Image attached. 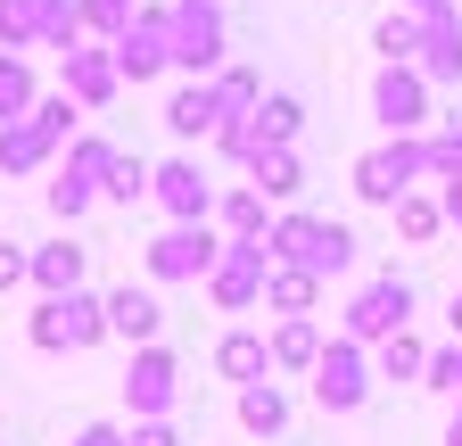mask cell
<instances>
[{
	"instance_id": "484cf974",
	"label": "cell",
	"mask_w": 462,
	"mask_h": 446,
	"mask_svg": "<svg viewBox=\"0 0 462 446\" xmlns=\"http://www.w3.org/2000/svg\"><path fill=\"white\" fill-rule=\"evenodd\" d=\"M58 0H0V50H42Z\"/></svg>"
},
{
	"instance_id": "9c48e42d",
	"label": "cell",
	"mask_w": 462,
	"mask_h": 446,
	"mask_svg": "<svg viewBox=\"0 0 462 446\" xmlns=\"http://www.w3.org/2000/svg\"><path fill=\"white\" fill-rule=\"evenodd\" d=\"M173 397H182V356H173L165 339L133 348V364H125V405H133V422L173 413Z\"/></svg>"
},
{
	"instance_id": "4dcf8cb0",
	"label": "cell",
	"mask_w": 462,
	"mask_h": 446,
	"mask_svg": "<svg viewBox=\"0 0 462 446\" xmlns=\"http://www.w3.org/2000/svg\"><path fill=\"white\" fill-rule=\"evenodd\" d=\"M149 174H157L149 157L116 149V165H107V190H99V199H116V207H141V199H149Z\"/></svg>"
},
{
	"instance_id": "603a6c76",
	"label": "cell",
	"mask_w": 462,
	"mask_h": 446,
	"mask_svg": "<svg viewBox=\"0 0 462 446\" xmlns=\"http://www.w3.org/2000/svg\"><path fill=\"white\" fill-rule=\"evenodd\" d=\"M322 356V322L314 314H281L273 322V372H314Z\"/></svg>"
},
{
	"instance_id": "74e56055",
	"label": "cell",
	"mask_w": 462,
	"mask_h": 446,
	"mask_svg": "<svg viewBox=\"0 0 462 446\" xmlns=\"http://www.w3.org/2000/svg\"><path fill=\"white\" fill-rule=\"evenodd\" d=\"M17 282H33V248L0 240V290H17Z\"/></svg>"
},
{
	"instance_id": "d590c367",
	"label": "cell",
	"mask_w": 462,
	"mask_h": 446,
	"mask_svg": "<svg viewBox=\"0 0 462 446\" xmlns=\"http://www.w3.org/2000/svg\"><path fill=\"white\" fill-rule=\"evenodd\" d=\"M430 174L438 182H462V116H446V133L430 141Z\"/></svg>"
},
{
	"instance_id": "52a82bcc",
	"label": "cell",
	"mask_w": 462,
	"mask_h": 446,
	"mask_svg": "<svg viewBox=\"0 0 462 446\" xmlns=\"http://www.w3.org/2000/svg\"><path fill=\"white\" fill-rule=\"evenodd\" d=\"M372 356H364V339H346V330H338V339H322V356H314V405L322 413H356L364 397H372Z\"/></svg>"
},
{
	"instance_id": "2e32d148",
	"label": "cell",
	"mask_w": 462,
	"mask_h": 446,
	"mask_svg": "<svg viewBox=\"0 0 462 446\" xmlns=\"http://www.w3.org/2000/svg\"><path fill=\"white\" fill-rule=\"evenodd\" d=\"M430 83H462V9H438L421 17V59H413Z\"/></svg>"
},
{
	"instance_id": "ab89813d",
	"label": "cell",
	"mask_w": 462,
	"mask_h": 446,
	"mask_svg": "<svg viewBox=\"0 0 462 446\" xmlns=\"http://www.w3.org/2000/svg\"><path fill=\"white\" fill-rule=\"evenodd\" d=\"M133 446H182V438H173V422L157 413V422H133Z\"/></svg>"
},
{
	"instance_id": "8d00e7d4",
	"label": "cell",
	"mask_w": 462,
	"mask_h": 446,
	"mask_svg": "<svg viewBox=\"0 0 462 446\" xmlns=\"http://www.w3.org/2000/svg\"><path fill=\"white\" fill-rule=\"evenodd\" d=\"M33 116H42V125H50L58 141H75V125H83V107H75L67 91H42V99H33Z\"/></svg>"
},
{
	"instance_id": "b9f144b4",
	"label": "cell",
	"mask_w": 462,
	"mask_h": 446,
	"mask_svg": "<svg viewBox=\"0 0 462 446\" xmlns=\"http://www.w3.org/2000/svg\"><path fill=\"white\" fill-rule=\"evenodd\" d=\"M446 446H462V405H454V422H446Z\"/></svg>"
},
{
	"instance_id": "5b68a950",
	"label": "cell",
	"mask_w": 462,
	"mask_h": 446,
	"mask_svg": "<svg viewBox=\"0 0 462 446\" xmlns=\"http://www.w3.org/2000/svg\"><path fill=\"white\" fill-rule=\"evenodd\" d=\"M107 165H116V141L75 133V141H67V157H58V174H50V190H42V199H50V215H58V223H75V215L107 190Z\"/></svg>"
},
{
	"instance_id": "f1b7e54d",
	"label": "cell",
	"mask_w": 462,
	"mask_h": 446,
	"mask_svg": "<svg viewBox=\"0 0 462 446\" xmlns=\"http://www.w3.org/2000/svg\"><path fill=\"white\" fill-rule=\"evenodd\" d=\"M33 67H25V50H0V125H17V116H33Z\"/></svg>"
},
{
	"instance_id": "3957f363",
	"label": "cell",
	"mask_w": 462,
	"mask_h": 446,
	"mask_svg": "<svg viewBox=\"0 0 462 446\" xmlns=\"http://www.w3.org/2000/svg\"><path fill=\"white\" fill-rule=\"evenodd\" d=\"M165 33H173V67L190 83H207L231 59V25H223V0H165Z\"/></svg>"
},
{
	"instance_id": "d4e9b609",
	"label": "cell",
	"mask_w": 462,
	"mask_h": 446,
	"mask_svg": "<svg viewBox=\"0 0 462 446\" xmlns=\"http://www.w3.org/2000/svg\"><path fill=\"white\" fill-rule=\"evenodd\" d=\"M314 298H322V273H306V265H273L264 273V306L273 314H314Z\"/></svg>"
},
{
	"instance_id": "e0dca14e",
	"label": "cell",
	"mask_w": 462,
	"mask_h": 446,
	"mask_svg": "<svg viewBox=\"0 0 462 446\" xmlns=\"http://www.w3.org/2000/svg\"><path fill=\"white\" fill-rule=\"evenodd\" d=\"M215 125H223V91L215 83H182L165 99V133L173 141H215Z\"/></svg>"
},
{
	"instance_id": "cb8c5ba5",
	"label": "cell",
	"mask_w": 462,
	"mask_h": 446,
	"mask_svg": "<svg viewBox=\"0 0 462 446\" xmlns=\"http://www.w3.org/2000/svg\"><path fill=\"white\" fill-rule=\"evenodd\" d=\"M240 430H248V438H281V430H289V397H281L273 372L240 388Z\"/></svg>"
},
{
	"instance_id": "6da1fadb",
	"label": "cell",
	"mask_w": 462,
	"mask_h": 446,
	"mask_svg": "<svg viewBox=\"0 0 462 446\" xmlns=\"http://www.w3.org/2000/svg\"><path fill=\"white\" fill-rule=\"evenodd\" d=\"M273 265H306V273H346L356 265V232L346 223H330V215H306V207H289V215H273Z\"/></svg>"
},
{
	"instance_id": "9a60e30c",
	"label": "cell",
	"mask_w": 462,
	"mask_h": 446,
	"mask_svg": "<svg viewBox=\"0 0 462 446\" xmlns=\"http://www.w3.org/2000/svg\"><path fill=\"white\" fill-rule=\"evenodd\" d=\"M58 141L42 116H17V125H0V174H42V165H58Z\"/></svg>"
},
{
	"instance_id": "60d3db41",
	"label": "cell",
	"mask_w": 462,
	"mask_h": 446,
	"mask_svg": "<svg viewBox=\"0 0 462 446\" xmlns=\"http://www.w3.org/2000/svg\"><path fill=\"white\" fill-rule=\"evenodd\" d=\"M438 199H446V223H454V232H462V182H446Z\"/></svg>"
},
{
	"instance_id": "7a4b0ae2",
	"label": "cell",
	"mask_w": 462,
	"mask_h": 446,
	"mask_svg": "<svg viewBox=\"0 0 462 446\" xmlns=\"http://www.w3.org/2000/svg\"><path fill=\"white\" fill-rule=\"evenodd\" d=\"M413 182H430V133H388L380 149L356 157V199L364 207H396Z\"/></svg>"
},
{
	"instance_id": "277c9868",
	"label": "cell",
	"mask_w": 462,
	"mask_h": 446,
	"mask_svg": "<svg viewBox=\"0 0 462 446\" xmlns=\"http://www.w3.org/2000/svg\"><path fill=\"white\" fill-rule=\"evenodd\" d=\"M25 330H33V348H42V356H83V348L107 339V298H91V290H58V298L33 306Z\"/></svg>"
},
{
	"instance_id": "1f68e13d",
	"label": "cell",
	"mask_w": 462,
	"mask_h": 446,
	"mask_svg": "<svg viewBox=\"0 0 462 446\" xmlns=\"http://www.w3.org/2000/svg\"><path fill=\"white\" fill-rule=\"evenodd\" d=\"M256 133H264V141H298V133H306V99L264 91V99H256Z\"/></svg>"
},
{
	"instance_id": "ac0fdd59",
	"label": "cell",
	"mask_w": 462,
	"mask_h": 446,
	"mask_svg": "<svg viewBox=\"0 0 462 446\" xmlns=\"http://www.w3.org/2000/svg\"><path fill=\"white\" fill-rule=\"evenodd\" d=\"M157 330H165V306L149 298V290H107V339H133V348H149L157 339Z\"/></svg>"
},
{
	"instance_id": "f35d334b",
	"label": "cell",
	"mask_w": 462,
	"mask_h": 446,
	"mask_svg": "<svg viewBox=\"0 0 462 446\" xmlns=\"http://www.w3.org/2000/svg\"><path fill=\"white\" fill-rule=\"evenodd\" d=\"M67 446H133V430H125V422H83Z\"/></svg>"
},
{
	"instance_id": "f546056e",
	"label": "cell",
	"mask_w": 462,
	"mask_h": 446,
	"mask_svg": "<svg viewBox=\"0 0 462 446\" xmlns=\"http://www.w3.org/2000/svg\"><path fill=\"white\" fill-rule=\"evenodd\" d=\"M372 50H380L388 67H404V59H421V17H413V9H396V17H380V25H372Z\"/></svg>"
},
{
	"instance_id": "4fadbf2b",
	"label": "cell",
	"mask_w": 462,
	"mask_h": 446,
	"mask_svg": "<svg viewBox=\"0 0 462 446\" xmlns=\"http://www.w3.org/2000/svg\"><path fill=\"white\" fill-rule=\"evenodd\" d=\"M430 75L413 67V59H404V67H380V83H372V116L388 125V133H421L430 125Z\"/></svg>"
},
{
	"instance_id": "836d02e7",
	"label": "cell",
	"mask_w": 462,
	"mask_h": 446,
	"mask_svg": "<svg viewBox=\"0 0 462 446\" xmlns=\"http://www.w3.org/2000/svg\"><path fill=\"white\" fill-rule=\"evenodd\" d=\"M215 149H223V157H240V165H248V157L264 149V133H256V107H248V116H231V107H223V125H215Z\"/></svg>"
},
{
	"instance_id": "83f0119b",
	"label": "cell",
	"mask_w": 462,
	"mask_h": 446,
	"mask_svg": "<svg viewBox=\"0 0 462 446\" xmlns=\"http://www.w3.org/2000/svg\"><path fill=\"white\" fill-rule=\"evenodd\" d=\"M372 372H380V380H421V372H430V348L413 339V322H404V330H388V339H380Z\"/></svg>"
},
{
	"instance_id": "7c38bea8",
	"label": "cell",
	"mask_w": 462,
	"mask_h": 446,
	"mask_svg": "<svg viewBox=\"0 0 462 446\" xmlns=\"http://www.w3.org/2000/svg\"><path fill=\"white\" fill-rule=\"evenodd\" d=\"M149 199L165 207V223H215V182L199 174V157H165L157 174H149Z\"/></svg>"
},
{
	"instance_id": "d6a6232c",
	"label": "cell",
	"mask_w": 462,
	"mask_h": 446,
	"mask_svg": "<svg viewBox=\"0 0 462 446\" xmlns=\"http://www.w3.org/2000/svg\"><path fill=\"white\" fill-rule=\"evenodd\" d=\"M207 83L223 91V107H231V116H248V107L264 99V83H256V67H231V59H223V67H215Z\"/></svg>"
},
{
	"instance_id": "5bb4252c",
	"label": "cell",
	"mask_w": 462,
	"mask_h": 446,
	"mask_svg": "<svg viewBox=\"0 0 462 446\" xmlns=\"http://www.w3.org/2000/svg\"><path fill=\"white\" fill-rule=\"evenodd\" d=\"M116 50V67H125V83H157L165 67H173V33H165V9H141L125 33L107 42Z\"/></svg>"
},
{
	"instance_id": "d6986e66",
	"label": "cell",
	"mask_w": 462,
	"mask_h": 446,
	"mask_svg": "<svg viewBox=\"0 0 462 446\" xmlns=\"http://www.w3.org/2000/svg\"><path fill=\"white\" fill-rule=\"evenodd\" d=\"M264 207H273V199H264L256 182H231V190L215 199V232H223V240H264V232H273Z\"/></svg>"
},
{
	"instance_id": "8fae6325",
	"label": "cell",
	"mask_w": 462,
	"mask_h": 446,
	"mask_svg": "<svg viewBox=\"0 0 462 446\" xmlns=\"http://www.w3.org/2000/svg\"><path fill=\"white\" fill-rule=\"evenodd\" d=\"M404 322H413V282H396V273H380V282H364L346 298V339H364V348H380Z\"/></svg>"
},
{
	"instance_id": "ba28073f",
	"label": "cell",
	"mask_w": 462,
	"mask_h": 446,
	"mask_svg": "<svg viewBox=\"0 0 462 446\" xmlns=\"http://www.w3.org/2000/svg\"><path fill=\"white\" fill-rule=\"evenodd\" d=\"M264 273H273V240H223V256L207 273V298L223 314H248V306H264Z\"/></svg>"
},
{
	"instance_id": "30bf717a",
	"label": "cell",
	"mask_w": 462,
	"mask_h": 446,
	"mask_svg": "<svg viewBox=\"0 0 462 446\" xmlns=\"http://www.w3.org/2000/svg\"><path fill=\"white\" fill-rule=\"evenodd\" d=\"M58 91H67L83 116H99V107L125 91V67H116V50H107V42H75V50H58Z\"/></svg>"
},
{
	"instance_id": "8992f818",
	"label": "cell",
	"mask_w": 462,
	"mask_h": 446,
	"mask_svg": "<svg viewBox=\"0 0 462 446\" xmlns=\"http://www.w3.org/2000/svg\"><path fill=\"white\" fill-rule=\"evenodd\" d=\"M215 256H223V232H215V223H165V232L141 248L149 282H207Z\"/></svg>"
},
{
	"instance_id": "44dd1931",
	"label": "cell",
	"mask_w": 462,
	"mask_h": 446,
	"mask_svg": "<svg viewBox=\"0 0 462 446\" xmlns=\"http://www.w3.org/2000/svg\"><path fill=\"white\" fill-rule=\"evenodd\" d=\"M83 273H91V248H83V240H50V248H33V290H42V298L83 290Z\"/></svg>"
},
{
	"instance_id": "7bdbcfd3",
	"label": "cell",
	"mask_w": 462,
	"mask_h": 446,
	"mask_svg": "<svg viewBox=\"0 0 462 446\" xmlns=\"http://www.w3.org/2000/svg\"><path fill=\"white\" fill-rule=\"evenodd\" d=\"M454 339H462V290H454Z\"/></svg>"
},
{
	"instance_id": "4316f807",
	"label": "cell",
	"mask_w": 462,
	"mask_h": 446,
	"mask_svg": "<svg viewBox=\"0 0 462 446\" xmlns=\"http://www.w3.org/2000/svg\"><path fill=\"white\" fill-rule=\"evenodd\" d=\"M388 215H396V232H404V240H413V248H430V240L446 232V199H430L421 182H413V190H404V199H396Z\"/></svg>"
},
{
	"instance_id": "7402d4cb",
	"label": "cell",
	"mask_w": 462,
	"mask_h": 446,
	"mask_svg": "<svg viewBox=\"0 0 462 446\" xmlns=\"http://www.w3.org/2000/svg\"><path fill=\"white\" fill-rule=\"evenodd\" d=\"M215 372L223 380H264L273 372V339H264V330H223V339H215Z\"/></svg>"
},
{
	"instance_id": "ffe728a7",
	"label": "cell",
	"mask_w": 462,
	"mask_h": 446,
	"mask_svg": "<svg viewBox=\"0 0 462 446\" xmlns=\"http://www.w3.org/2000/svg\"><path fill=\"white\" fill-rule=\"evenodd\" d=\"M248 182H256L264 199H298V190H306V165H298V141H264V149L248 157Z\"/></svg>"
},
{
	"instance_id": "e575fe53",
	"label": "cell",
	"mask_w": 462,
	"mask_h": 446,
	"mask_svg": "<svg viewBox=\"0 0 462 446\" xmlns=\"http://www.w3.org/2000/svg\"><path fill=\"white\" fill-rule=\"evenodd\" d=\"M141 17V0H83V25H91V42H116Z\"/></svg>"
}]
</instances>
